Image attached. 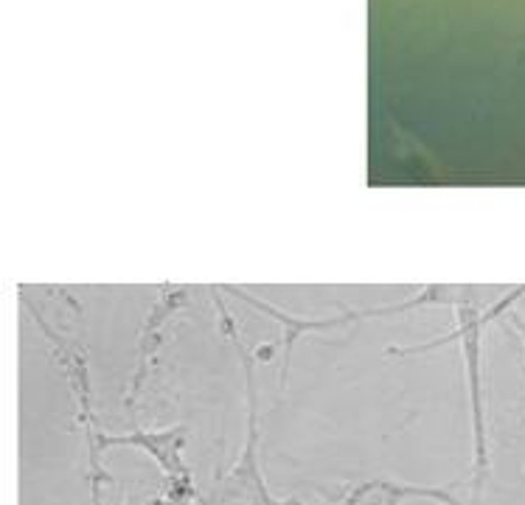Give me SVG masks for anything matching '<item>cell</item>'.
Listing matches in <instances>:
<instances>
[{"mask_svg":"<svg viewBox=\"0 0 525 505\" xmlns=\"http://www.w3.org/2000/svg\"><path fill=\"white\" fill-rule=\"evenodd\" d=\"M273 505H306L301 497H276V503Z\"/></svg>","mask_w":525,"mask_h":505,"instance_id":"cell-8","label":"cell"},{"mask_svg":"<svg viewBox=\"0 0 525 505\" xmlns=\"http://www.w3.org/2000/svg\"><path fill=\"white\" fill-rule=\"evenodd\" d=\"M222 292L236 295L241 303H247L250 309L267 315L270 321H276L281 326V348H284L281 379H279L281 387L286 385V373H289V365H292V348H295V343H301L306 334H323V331H332V328H340L345 323L363 318V309L360 312H343L337 318H298V315H289L284 309H279V306H273V303H267V301H261V298H256V295H250V292H244L239 286H222Z\"/></svg>","mask_w":525,"mask_h":505,"instance_id":"cell-6","label":"cell"},{"mask_svg":"<svg viewBox=\"0 0 525 505\" xmlns=\"http://www.w3.org/2000/svg\"><path fill=\"white\" fill-rule=\"evenodd\" d=\"M189 306V292L177 283H163L152 309L146 312V321L141 326V337H138V363H135V373L130 379V390H127V410L135 407L138 396H141L143 385L149 382L152 370L157 365L160 348H163V337L172 321Z\"/></svg>","mask_w":525,"mask_h":505,"instance_id":"cell-5","label":"cell"},{"mask_svg":"<svg viewBox=\"0 0 525 505\" xmlns=\"http://www.w3.org/2000/svg\"><path fill=\"white\" fill-rule=\"evenodd\" d=\"M214 295V306L219 315V328L228 337V343L234 345L239 363H241V376H244V447L239 452L236 463L222 474L219 480V491L217 497L222 503L228 500H241L247 505H273L276 497L264 483L261 474V463H259V444H261V432H259V387H256V354H250V348L244 345L239 326L234 315L225 309V301L219 298V286H211Z\"/></svg>","mask_w":525,"mask_h":505,"instance_id":"cell-2","label":"cell"},{"mask_svg":"<svg viewBox=\"0 0 525 505\" xmlns=\"http://www.w3.org/2000/svg\"><path fill=\"white\" fill-rule=\"evenodd\" d=\"M511 326L517 328V334H523V340H525V321L523 318H511Z\"/></svg>","mask_w":525,"mask_h":505,"instance_id":"cell-9","label":"cell"},{"mask_svg":"<svg viewBox=\"0 0 525 505\" xmlns=\"http://www.w3.org/2000/svg\"><path fill=\"white\" fill-rule=\"evenodd\" d=\"M31 309V306H28ZM34 312V309H31ZM34 321L43 328L46 340L51 343V354L53 360L59 363L65 379H68V387H71V396L76 402V421L82 427V435H85V449H88V480H90V503L101 505V489L107 483V472H104V463L98 455V447H95V438H98V427H95V413H93V382H90V365H88V354L85 348L53 331L51 326H46V321L34 312Z\"/></svg>","mask_w":525,"mask_h":505,"instance_id":"cell-4","label":"cell"},{"mask_svg":"<svg viewBox=\"0 0 525 505\" xmlns=\"http://www.w3.org/2000/svg\"><path fill=\"white\" fill-rule=\"evenodd\" d=\"M189 429L183 424L175 427H163V429H130L124 435H110V432H98L95 447L98 455H104L113 447H135L146 452L163 472V489L160 494L149 505H191L199 500L197 486H194V474H191L189 463L183 458L186 449V435Z\"/></svg>","mask_w":525,"mask_h":505,"instance_id":"cell-3","label":"cell"},{"mask_svg":"<svg viewBox=\"0 0 525 505\" xmlns=\"http://www.w3.org/2000/svg\"><path fill=\"white\" fill-rule=\"evenodd\" d=\"M525 292V286L514 289L511 295H506L500 303L480 309L475 298H455V315H458V326L432 340L425 345H405V348H388V354L393 357H413V354H425L432 348H441L447 343H458L461 357H464V376H467V390H469V415H472V474H475V491H480L483 480L489 477V438H486V402H483V328L489 326L492 318H500L520 295Z\"/></svg>","mask_w":525,"mask_h":505,"instance_id":"cell-1","label":"cell"},{"mask_svg":"<svg viewBox=\"0 0 525 505\" xmlns=\"http://www.w3.org/2000/svg\"><path fill=\"white\" fill-rule=\"evenodd\" d=\"M410 500H430L438 505H464L455 500V494L444 486H416V483H399L390 477H371L363 483H354L329 505H405Z\"/></svg>","mask_w":525,"mask_h":505,"instance_id":"cell-7","label":"cell"}]
</instances>
